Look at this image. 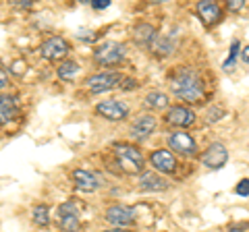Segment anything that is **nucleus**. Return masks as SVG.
Here are the masks:
<instances>
[{"mask_svg": "<svg viewBox=\"0 0 249 232\" xmlns=\"http://www.w3.org/2000/svg\"><path fill=\"white\" fill-rule=\"evenodd\" d=\"M170 91L189 104H199L206 96L204 79L191 66H181L170 75Z\"/></svg>", "mask_w": 249, "mask_h": 232, "instance_id": "f257e3e1", "label": "nucleus"}, {"mask_svg": "<svg viewBox=\"0 0 249 232\" xmlns=\"http://www.w3.org/2000/svg\"><path fill=\"white\" fill-rule=\"evenodd\" d=\"M114 156H116V164H119L124 172L129 174H135V172H142L143 168V153L139 151L135 145H129V143H116L114 145Z\"/></svg>", "mask_w": 249, "mask_h": 232, "instance_id": "f03ea898", "label": "nucleus"}, {"mask_svg": "<svg viewBox=\"0 0 249 232\" xmlns=\"http://www.w3.org/2000/svg\"><path fill=\"white\" fill-rule=\"evenodd\" d=\"M127 56V46L121 42H104L102 46H98L96 52H93V60L100 66H112L119 65Z\"/></svg>", "mask_w": 249, "mask_h": 232, "instance_id": "7ed1b4c3", "label": "nucleus"}, {"mask_svg": "<svg viewBox=\"0 0 249 232\" xmlns=\"http://www.w3.org/2000/svg\"><path fill=\"white\" fill-rule=\"evenodd\" d=\"M123 79L124 77L121 73L106 71V73H98V75L89 77V79L85 81V85H88V89L91 91V94H102V91H108V89L116 87V85H121Z\"/></svg>", "mask_w": 249, "mask_h": 232, "instance_id": "20e7f679", "label": "nucleus"}, {"mask_svg": "<svg viewBox=\"0 0 249 232\" xmlns=\"http://www.w3.org/2000/svg\"><path fill=\"white\" fill-rule=\"evenodd\" d=\"M69 50H71V46H69V42L65 40V37H60V35H52L40 46V54L46 60L65 58L69 54Z\"/></svg>", "mask_w": 249, "mask_h": 232, "instance_id": "39448f33", "label": "nucleus"}, {"mask_svg": "<svg viewBox=\"0 0 249 232\" xmlns=\"http://www.w3.org/2000/svg\"><path fill=\"white\" fill-rule=\"evenodd\" d=\"M58 226L65 232H75L79 226V210L75 201H65L58 205Z\"/></svg>", "mask_w": 249, "mask_h": 232, "instance_id": "423d86ee", "label": "nucleus"}, {"mask_svg": "<svg viewBox=\"0 0 249 232\" xmlns=\"http://www.w3.org/2000/svg\"><path fill=\"white\" fill-rule=\"evenodd\" d=\"M96 112L104 118L112 120V122H119V120H124L129 114V106L123 104L121 99H106V102H100L96 106Z\"/></svg>", "mask_w": 249, "mask_h": 232, "instance_id": "0eeeda50", "label": "nucleus"}, {"mask_svg": "<svg viewBox=\"0 0 249 232\" xmlns=\"http://www.w3.org/2000/svg\"><path fill=\"white\" fill-rule=\"evenodd\" d=\"M227 160H229V151L222 143L208 145V149L201 153V164H204L206 168H210V170L222 168L224 164H227Z\"/></svg>", "mask_w": 249, "mask_h": 232, "instance_id": "6e6552de", "label": "nucleus"}, {"mask_svg": "<svg viewBox=\"0 0 249 232\" xmlns=\"http://www.w3.org/2000/svg\"><path fill=\"white\" fill-rule=\"evenodd\" d=\"M106 222H110L112 226L116 228H124V226H131L135 222V210L131 207H124V205H112L106 210Z\"/></svg>", "mask_w": 249, "mask_h": 232, "instance_id": "1a4fd4ad", "label": "nucleus"}, {"mask_svg": "<svg viewBox=\"0 0 249 232\" xmlns=\"http://www.w3.org/2000/svg\"><path fill=\"white\" fill-rule=\"evenodd\" d=\"M156 118L152 114H139L137 118L133 120V125H131L129 129V133L133 139H137V141H143V139H147L152 133H154V129H156Z\"/></svg>", "mask_w": 249, "mask_h": 232, "instance_id": "9d476101", "label": "nucleus"}, {"mask_svg": "<svg viewBox=\"0 0 249 232\" xmlns=\"http://www.w3.org/2000/svg\"><path fill=\"white\" fill-rule=\"evenodd\" d=\"M168 145L173 148L175 151L183 153V156H193L197 151V143L196 139L187 133H170L168 135Z\"/></svg>", "mask_w": 249, "mask_h": 232, "instance_id": "9b49d317", "label": "nucleus"}, {"mask_svg": "<svg viewBox=\"0 0 249 232\" xmlns=\"http://www.w3.org/2000/svg\"><path fill=\"white\" fill-rule=\"evenodd\" d=\"M150 162H152V166L158 170V172L170 174V172H175V170H177V160H175V156L168 149H156V151H152Z\"/></svg>", "mask_w": 249, "mask_h": 232, "instance_id": "f8f14e48", "label": "nucleus"}, {"mask_svg": "<svg viewBox=\"0 0 249 232\" xmlns=\"http://www.w3.org/2000/svg\"><path fill=\"white\" fill-rule=\"evenodd\" d=\"M166 122L173 127H191L193 122H196V114H193V110H189V108L185 106H175L170 108L168 114H166Z\"/></svg>", "mask_w": 249, "mask_h": 232, "instance_id": "ddd939ff", "label": "nucleus"}, {"mask_svg": "<svg viewBox=\"0 0 249 232\" xmlns=\"http://www.w3.org/2000/svg\"><path fill=\"white\" fill-rule=\"evenodd\" d=\"M19 114V102L15 96L0 94V125H6Z\"/></svg>", "mask_w": 249, "mask_h": 232, "instance_id": "4468645a", "label": "nucleus"}, {"mask_svg": "<svg viewBox=\"0 0 249 232\" xmlns=\"http://www.w3.org/2000/svg\"><path fill=\"white\" fill-rule=\"evenodd\" d=\"M73 182H75V187L81 189V191H96L100 187L98 176L93 172H89V170H85V168L73 170Z\"/></svg>", "mask_w": 249, "mask_h": 232, "instance_id": "2eb2a0df", "label": "nucleus"}, {"mask_svg": "<svg viewBox=\"0 0 249 232\" xmlns=\"http://www.w3.org/2000/svg\"><path fill=\"white\" fill-rule=\"evenodd\" d=\"M135 44L142 46V48H152L154 42L158 40V32H156L154 25H147V23H139L133 32Z\"/></svg>", "mask_w": 249, "mask_h": 232, "instance_id": "dca6fc26", "label": "nucleus"}, {"mask_svg": "<svg viewBox=\"0 0 249 232\" xmlns=\"http://www.w3.org/2000/svg\"><path fill=\"white\" fill-rule=\"evenodd\" d=\"M168 187H170V182L156 172H145L139 179V189L142 191H166Z\"/></svg>", "mask_w": 249, "mask_h": 232, "instance_id": "f3484780", "label": "nucleus"}, {"mask_svg": "<svg viewBox=\"0 0 249 232\" xmlns=\"http://www.w3.org/2000/svg\"><path fill=\"white\" fill-rule=\"evenodd\" d=\"M197 15L204 19L206 25H214V23L220 21L222 11H220V6H218L216 2H206L204 0V2H197Z\"/></svg>", "mask_w": 249, "mask_h": 232, "instance_id": "a211bd4d", "label": "nucleus"}, {"mask_svg": "<svg viewBox=\"0 0 249 232\" xmlns=\"http://www.w3.org/2000/svg\"><path fill=\"white\" fill-rule=\"evenodd\" d=\"M77 73H79V65H77L75 60H65V63H60L56 68V75L62 81H73Z\"/></svg>", "mask_w": 249, "mask_h": 232, "instance_id": "6ab92c4d", "label": "nucleus"}, {"mask_svg": "<svg viewBox=\"0 0 249 232\" xmlns=\"http://www.w3.org/2000/svg\"><path fill=\"white\" fill-rule=\"evenodd\" d=\"M145 106L152 108V110H164L168 106V96L162 94V91H150L145 96Z\"/></svg>", "mask_w": 249, "mask_h": 232, "instance_id": "aec40b11", "label": "nucleus"}, {"mask_svg": "<svg viewBox=\"0 0 249 232\" xmlns=\"http://www.w3.org/2000/svg\"><path fill=\"white\" fill-rule=\"evenodd\" d=\"M173 48H175V44H173V37L170 35H158V40L152 46L156 56H168V54L173 52Z\"/></svg>", "mask_w": 249, "mask_h": 232, "instance_id": "412c9836", "label": "nucleus"}, {"mask_svg": "<svg viewBox=\"0 0 249 232\" xmlns=\"http://www.w3.org/2000/svg\"><path fill=\"white\" fill-rule=\"evenodd\" d=\"M34 224H37V226H48L50 224L48 205H36L34 207Z\"/></svg>", "mask_w": 249, "mask_h": 232, "instance_id": "4be33fe9", "label": "nucleus"}, {"mask_svg": "<svg viewBox=\"0 0 249 232\" xmlns=\"http://www.w3.org/2000/svg\"><path fill=\"white\" fill-rule=\"evenodd\" d=\"M237 52H239V42H232V46H231V54H229L227 63H224V68H231V66H232V63H235V58H237Z\"/></svg>", "mask_w": 249, "mask_h": 232, "instance_id": "5701e85b", "label": "nucleus"}, {"mask_svg": "<svg viewBox=\"0 0 249 232\" xmlns=\"http://www.w3.org/2000/svg\"><path fill=\"white\" fill-rule=\"evenodd\" d=\"M237 195H243V197H247L249 195V179H243L239 184H237Z\"/></svg>", "mask_w": 249, "mask_h": 232, "instance_id": "b1692460", "label": "nucleus"}, {"mask_svg": "<svg viewBox=\"0 0 249 232\" xmlns=\"http://www.w3.org/2000/svg\"><path fill=\"white\" fill-rule=\"evenodd\" d=\"M77 37L83 40V42H93L96 40V32H85V29H79V32H77Z\"/></svg>", "mask_w": 249, "mask_h": 232, "instance_id": "393cba45", "label": "nucleus"}, {"mask_svg": "<svg viewBox=\"0 0 249 232\" xmlns=\"http://www.w3.org/2000/svg\"><path fill=\"white\" fill-rule=\"evenodd\" d=\"M229 232H249V222H241V224H231Z\"/></svg>", "mask_w": 249, "mask_h": 232, "instance_id": "a878e982", "label": "nucleus"}, {"mask_svg": "<svg viewBox=\"0 0 249 232\" xmlns=\"http://www.w3.org/2000/svg\"><path fill=\"white\" fill-rule=\"evenodd\" d=\"M91 9H98V11H102V9H108L110 6V2L108 0H91Z\"/></svg>", "mask_w": 249, "mask_h": 232, "instance_id": "bb28decb", "label": "nucleus"}, {"mask_svg": "<svg viewBox=\"0 0 249 232\" xmlns=\"http://www.w3.org/2000/svg\"><path fill=\"white\" fill-rule=\"evenodd\" d=\"M229 11H241L243 9V0H231V2L227 4Z\"/></svg>", "mask_w": 249, "mask_h": 232, "instance_id": "cd10ccee", "label": "nucleus"}, {"mask_svg": "<svg viewBox=\"0 0 249 232\" xmlns=\"http://www.w3.org/2000/svg\"><path fill=\"white\" fill-rule=\"evenodd\" d=\"M135 87H137L135 79H123V83H121V89H135Z\"/></svg>", "mask_w": 249, "mask_h": 232, "instance_id": "c85d7f7f", "label": "nucleus"}, {"mask_svg": "<svg viewBox=\"0 0 249 232\" xmlns=\"http://www.w3.org/2000/svg\"><path fill=\"white\" fill-rule=\"evenodd\" d=\"M6 85H9V73L0 68V91H2V89L6 87Z\"/></svg>", "mask_w": 249, "mask_h": 232, "instance_id": "c756f323", "label": "nucleus"}, {"mask_svg": "<svg viewBox=\"0 0 249 232\" xmlns=\"http://www.w3.org/2000/svg\"><path fill=\"white\" fill-rule=\"evenodd\" d=\"M241 58H243V63L249 65V46H245V50L241 52Z\"/></svg>", "mask_w": 249, "mask_h": 232, "instance_id": "7c9ffc66", "label": "nucleus"}, {"mask_svg": "<svg viewBox=\"0 0 249 232\" xmlns=\"http://www.w3.org/2000/svg\"><path fill=\"white\" fill-rule=\"evenodd\" d=\"M15 4H17V6H31L29 0H15Z\"/></svg>", "mask_w": 249, "mask_h": 232, "instance_id": "2f4dec72", "label": "nucleus"}, {"mask_svg": "<svg viewBox=\"0 0 249 232\" xmlns=\"http://www.w3.org/2000/svg\"><path fill=\"white\" fill-rule=\"evenodd\" d=\"M102 232H127L124 228H110V230H102Z\"/></svg>", "mask_w": 249, "mask_h": 232, "instance_id": "473e14b6", "label": "nucleus"}]
</instances>
